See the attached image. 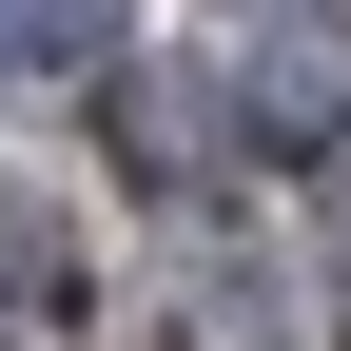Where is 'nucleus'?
I'll return each instance as SVG.
<instances>
[{"label": "nucleus", "instance_id": "2", "mask_svg": "<svg viewBox=\"0 0 351 351\" xmlns=\"http://www.w3.org/2000/svg\"><path fill=\"white\" fill-rule=\"evenodd\" d=\"M78 332H98L78 234H0V351H78Z\"/></svg>", "mask_w": 351, "mask_h": 351}, {"label": "nucleus", "instance_id": "4", "mask_svg": "<svg viewBox=\"0 0 351 351\" xmlns=\"http://www.w3.org/2000/svg\"><path fill=\"white\" fill-rule=\"evenodd\" d=\"M117 137H137V176H195V137H234V98H195V78H137V98H117Z\"/></svg>", "mask_w": 351, "mask_h": 351}, {"label": "nucleus", "instance_id": "1", "mask_svg": "<svg viewBox=\"0 0 351 351\" xmlns=\"http://www.w3.org/2000/svg\"><path fill=\"white\" fill-rule=\"evenodd\" d=\"M234 137L254 156H332L351 137V20H274V39H254V59H234Z\"/></svg>", "mask_w": 351, "mask_h": 351}, {"label": "nucleus", "instance_id": "3", "mask_svg": "<svg viewBox=\"0 0 351 351\" xmlns=\"http://www.w3.org/2000/svg\"><path fill=\"white\" fill-rule=\"evenodd\" d=\"M117 59V0H0V78H98Z\"/></svg>", "mask_w": 351, "mask_h": 351}]
</instances>
